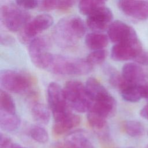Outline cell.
Wrapping results in <instances>:
<instances>
[{"label":"cell","mask_w":148,"mask_h":148,"mask_svg":"<svg viewBox=\"0 0 148 148\" xmlns=\"http://www.w3.org/2000/svg\"><path fill=\"white\" fill-rule=\"evenodd\" d=\"M30 136L39 143H45L48 142L49 136L45 128L39 125H32L29 130Z\"/></svg>","instance_id":"23"},{"label":"cell","mask_w":148,"mask_h":148,"mask_svg":"<svg viewBox=\"0 0 148 148\" xmlns=\"http://www.w3.org/2000/svg\"><path fill=\"white\" fill-rule=\"evenodd\" d=\"M0 138V148H10L13 145L10 138L2 133H1Z\"/></svg>","instance_id":"31"},{"label":"cell","mask_w":148,"mask_h":148,"mask_svg":"<svg viewBox=\"0 0 148 148\" xmlns=\"http://www.w3.org/2000/svg\"><path fill=\"white\" fill-rule=\"evenodd\" d=\"M113 18L112 10L104 6L87 16L86 23L88 27L94 32H101L108 29Z\"/></svg>","instance_id":"10"},{"label":"cell","mask_w":148,"mask_h":148,"mask_svg":"<svg viewBox=\"0 0 148 148\" xmlns=\"http://www.w3.org/2000/svg\"><path fill=\"white\" fill-rule=\"evenodd\" d=\"M140 115L143 118L148 120V103L140 110Z\"/></svg>","instance_id":"33"},{"label":"cell","mask_w":148,"mask_h":148,"mask_svg":"<svg viewBox=\"0 0 148 148\" xmlns=\"http://www.w3.org/2000/svg\"><path fill=\"white\" fill-rule=\"evenodd\" d=\"M117 4L122 12L131 18L140 21L148 18V1L121 0Z\"/></svg>","instance_id":"11"},{"label":"cell","mask_w":148,"mask_h":148,"mask_svg":"<svg viewBox=\"0 0 148 148\" xmlns=\"http://www.w3.org/2000/svg\"><path fill=\"white\" fill-rule=\"evenodd\" d=\"M109 42L108 36L101 32H91L88 34L85 38V43L91 50H102L107 46Z\"/></svg>","instance_id":"18"},{"label":"cell","mask_w":148,"mask_h":148,"mask_svg":"<svg viewBox=\"0 0 148 148\" xmlns=\"http://www.w3.org/2000/svg\"><path fill=\"white\" fill-rule=\"evenodd\" d=\"M86 32V25L80 17L69 16L61 19L56 24L53 38L58 46L69 49L75 46Z\"/></svg>","instance_id":"1"},{"label":"cell","mask_w":148,"mask_h":148,"mask_svg":"<svg viewBox=\"0 0 148 148\" xmlns=\"http://www.w3.org/2000/svg\"><path fill=\"white\" fill-rule=\"evenodd\" d=\"M20 124V119L16 113H10L0 110V126L7 132L16 130Z\"/></svg>","instance_id":"19"},{"label":"cell","mask_w":148,"mask_h":148,"mask_svg":"<svg viewBox=\"0 0 148 148\" xmlns=\"http://www.w3.org/2000/svg\"><path fill=\"white\" fill-rule=\"evenodd\" d=\"M57 0H45L39 1L40 9L42 10L50 11L56 9Z\"/></svg>","instance_id":"28"},{"label":"cell","mask_w":148,"mask_h":148,"mask_svg":"<svg viewBox=\"0 0 148 148\" xmlns=\"http://www.w3.org/2000/svg\"><path fill=\"white\" fill-rule=\"evenodd\" d=\"M14 42V39L10 36L6 35H1V43L3 45H9Z\"/></svg>","instance_id":"32"},{"label":"cell","mask_w":148,"mask_h":148,"mask_svg":"<svg viewBox=\"0 0 148 148\" xmlns=\"http://www.w3.org/2000/svg\"><path fill=\"white\" fill-rule=\"evenodd\" d=\"M85 86L92 103L109 101L114 98L102 84L95 77H89Z\"/></svg>","instance_id":"13"},{"label":"cell","mask_w":148,"mask_h":148,"mask_svg":"<svg viewBox=\"0 0 148 148\" xmlns=\"http://www.w3.org/2000/svg\"><path fill=\"white\" fill-rule=\"evenodd\" d=\"M107 57V52L105 50H94L91 52L87 57V61L91 65H98L102 64Z\"/></svg>","instance_id":"26"},{"label":"cell","mask_w":148,"mask_h":148,"mask_svg":"<svg viewBox=\"0 0 148 148\" xmlns=\"http://www.w3.org/2000/svg\"><path fill=\"white\" fill-rule=\"evenodd\" d=\"M15 2L18 6L25 9H33L39 5V1L34 0H17Z\"/></svg>","instance_id":"27"},{"label":"cell","mask_w":148,"mask_h":148,"mask_svg":"<svg viewBox=\"0 0 148 148\" xmlns=\"http://www.w3.org/2000/svg\"><path fill=\"white\" fill-rule=\"evenodd\" d=\"M105 6V2L97 0H83L78 5L80 12L84 15L88 16L98 8Z\"/></svg>","instance_id":"21"},{"label":"cell","mask_w":148,"mask_h":148,"mask_svg":"<svg viewBox=\"0 0 148 148\" xmlns=\"http://www.w3.org/2000/svg\"><path fill=\"white\" fill-rule=\"evenodd\" d=\"M122 76L128 83L142 85L145 79V73L141 66L136 63L128 62L122 68Z\"/></svg>","instance_id":"15"},{"label":"cell","mask_w":148,"mask_h":148,"mask_svg":"<svg viewBox=\"0 0 148 148\" xmlns=\"http://www.w3.org/2000/svg\"><path fill=\"white\" fill-rule=\"evenodd\" d=\"M87 119L89 125L96 131L103 130L106 127V119L92 112H88Z\"/></svg>","instance_id":"25"},{"label":"cell","mask_w":148,"mask_h":148,"mask_svg":"<svg viewBox=\"0 0 148 148\" xmlns=\"http://www.w3.org/2000/svg\"><path fill=\"white\" fill-rule=\"evenodd\" d=\"M125 132L132 137L142 136L145 132L143 125L139 121L130 120L126 121L124 124Z\"/></svg>","instance_id":"24"},{"label":"cell","mask_w":148,"mask_h":148,"mask_svg":"<svg viewBox=\"0 0 148 148\" xmlns=\"http://www.w3.org/2000/svg\"><path fill=\"white\" fill-rule=\"evenodd\" d=\"M50 110L43 103H35L31 108L32 116L39 124H47L50 119Z\"/></svg>","instance_id":"20"},{"label":"cell","mask_w":148,"mask_h":148,"mask_svg":"<svg viewBox=\"0 0 148 148\" xmlns=\"http://www.w3.org/2000/svg\"><path fill=\"white\" fill-rule=\"evenodd\" d=\"M46 69L60 75H83L90 73L92 70V65L86 59L51 53Z\"/></svg>","instance_id":"2"},{"label":"cell","mask_w":148,"mask_h":148,"mask_svg":"<svg viewBox=\"0 0 148 148\" xmlns=\"http://www.w3.org/2000/svg\"><path fill=\"white\" fill-rule=\"evenodd\" d=\"M74 1H57V9L61 11H65L71 9L75 4Z\"/></svg>","instance_id":"30"},{"label":"cell","mask_w":148,"mask_h":148,"mask_svg":"<svg viewBox=\"0 0 148 148\" xmlns=\"http://www.w3.org/2000/svg\"><path fill=\"white\" fill-rule=\"evenodd\" d=\"M53 23V17L48 14L38 15L30 20L21 31L20 40L24 43L30 42L38 34L51 27Z\"/></svg>","instance_id":"7"},{"label":"cell","mask_w":148,"mask_h":148,"mask_svg":"<svg viewBox=\"0 0 148 148\" xmlns=\"http://www.w3.org/2000/svg\"><path fill=\"white\" fill-rule=\"evenodd\" d=\"M0 110L10 113H16L14 99L9 94L2 89L0 90Z\"/></svg>","instance_id":"22"},{"label":"cell","mask_w":148,"mask_h":148,"mask_svg":"<svg viewBox=\"0 0 148 148\" xmlns=\"http://www.w3.org/2000/svg\"><path fill=\"white\" fill-rule=\"evenodd\" d=\"M142 91H143V98L148 99V85H142Z\"/></svg>","instance_id":"34"},{"label":"cell","mask_w":148,"mask_h":148,"mask_svg":"<svg viewBox=\"0 0 148 148\" xmlns=\"http://www.w3.org/2000/svg\"><path fill=\"white\" fill-rule=\"evenodd\" d=\"M134 61L138 64L147 65H148V51L142 50L140 53L135 57Z\"/></svg>","instance_id":"29"},{"label":"cell","mask_w":148,"mask_h":148,"mask_svg":"<svg viewBox=\"0 0 148 148\" xmlns=\"http://www.w3.org/2000/svg\"><path fill=\"white\" fill-rule=\"evenodd\" d=\"M108 36L115 44L138 38L135 31L131 26L120 20L112 23L108 29Z\"/></svg>","instance_id":"12"},{"label":"cell","mask_w":148,"mask_h":148,"mask_svg":"<svg viewBox=\"0 0 148 148\" xmlns=\"http://www.w3.org/2000/svg\"><path fill=\"white\" fill-rule=\"evenodd\" d=\"M49 43L44 37H36L29 43L28 53L32 63L38 68L46 69L50 55Z\"/></svg>","instance_id":"8"},{"label":"cell","mask_w":148,"mask_h":148,"mask_svg":"<svg viewBox=\"0 0 148 148\" xmlns=\"http://www.w3.org/2000/svg\"><path fill=\"white\" fill-rule=\"evenodd\" d=\"M0 83L6 91L20 94L29 90L36 80L35 77L27 72L4 69L0 73Z\"/></svg>","instance_id":"4"},{"label":"cell","mask_w":148,"mask_h":148,"mask_svg":"<svg viewBox=\"0 0 148 148\" xmlns=\"http://www.w3.org/2000/svg\"><path fill=\"white\" fill-rule=\"evenodd\" d=\"M65 148H93L88 134L83 130H76L69 134L65 139Z\"/></svg>","instance_id":"14"},{"label":"cell","mask_w":148,"mask_h":148,"mask_svg":"<svg viewBox=\"0 0 148 148\" xmlns=\"http://www.w3.org/2000/svg\"><path fill=\"white\" fill-rule=\"evenodd\" d=\"M10 148H25L18 144H17V143H14L13 144V145L11 146Z\"/></svg>","instance_id":"35"},{"label":"cell","mask_w":148,"mask_h":148,"mask_svg":"<svg viewBox=\"0 0 148 148\" xmlns=\"http://www.w3.org/2000/svg\"><path fill=\"white\" fill-rule=\"evenodd\" d=\"M65 97L71 109L79 113L88 112L92 105L85 85L77 80H69L63 88Z\"/></svg>","instance_id":"3"},{"label":"cell","mask_w":148,"mask_h":148,"mask_svg":"<svg viewBox=\"0 0 148 148\" xmlns=\"http://www.w3.org/2000/svg\"><path fill=\"white\" fill-rule=\"evenodd\" d=\"M0 18L5 27L10 31H21L30 20V15L17 5L12 3L1 6Z\"/></svg>","instance_id":"5"},{"label":"cell","mask_w":148,"mask_h":148,"mask_svg":"<svg viewBox=\"0 0 148 148\" xmlns=\"http://www.w3.org/2000/svg\"><path fill=\"white\" fill-rule=\"evenodd\" d=\"M80 121L81 118L79 116L71 113L61 120L54 122L53 131L56 135H62L79 125Z\"/></svg>","instance_id":"16"},{"label":"cell","mask_w":148,"mask_h":148,"mask_svg":"<svg viewBox=\"0 0 148 148\" xmlns=\"http://www.w3.org/2000/svg\"><path fill=\"white\" fill-rule=\"evenodd\" d=\"M142 85L127 82L125 86L120 90L123 99L130 102L139 101L143 98Z\"/></svg>","instance_id":"17"},{"label":"cell","mask_w":148,"mask_h":148,"mask_svg":"<svg viewBox=\"0 0 148 148\" xmlns=\"http://www.w3.org/2000/svg\"><path fill=\"white\" fill-rule=\"evenodd\" d=\"M47 102L54 122L68 116L72 112L66 100L63 88L56 82H51L47 90Z\"/></svg>","instance_id":"6"},{"label":"cell","mask_w":148,"mask_h":148,"mask_svg":"<svg viewBox=\"0 0 148 148\" xmlns=\"http://www.w3.org/2000/svg\"><path fill=\"white\" fill-rule=\"evenodd\" d=\"M138 38L115 44L111 50V57L117 61L134 60L142 50Z\"/></svg>","instance_id":"9"}]
</instances>
